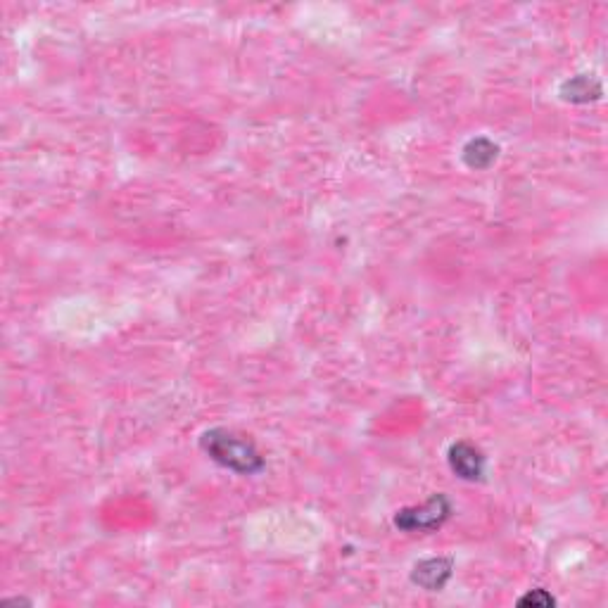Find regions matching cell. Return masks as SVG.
I'll return each mask as SVG.
<instances>
[{
	"label": "cell",
	"mask_w": 608,
	"mask_h": 608,
	"mask_svg": "<svg viewBox=\"0 0 608 608\" xmlns=\"http://www.w3.org/2000/svg\"><path fill=\"white\" fill-rule=\"evenodd\" d=\"M198 445L214 464L236 475H259L266 468L264 456L255 442L228 428H209L200 435Z\"/></svg>",
	"instance_id": "obj_1"
},
{
	"label": "cell",
	"mask_w": 608,
	"mask_h": 608,
	"mask_svg": "<svg viewBox=\"0 0 608 608\" xmlns=\"http://www.w3.org/2000/svg\"><path fill=\"white\" fill-rule=\"evenodd\" d=\"M452 511V499L445 492H435L426 504L399 509L392 523L402 532H435L452 518Z\"/></svg>",
	"instance_id": "obj_2"
},
{
	"label": "cell",
	"mask_w": 608,
	"mask_h": 608,
	"mask_svg": "<svg viewBox=\"0 0 608 608\" xmlns=\"http://www.w3.org/2000/svg\"><path fill=\"white\" fill-rule=\"evenodd\" d=\"M447 464L452 468L456 478L466 480V483H478L485 478L487 471V459L483 449H478L471 442H454L447 452Z\"/></svg>",
	"instance_id": "obj_3"
},
{
	"label": "cell",
	"mask_w": 608,
	"mask_h": 608,
	"mask_svg": "<svg viewBox=\"0 0 608 608\" xmlns=\"http://www.w3.org/2000/svg\"><path fill=\"white\" fill-rule=\"evenodd\" d=\"M454 575V559L452 556H428L414 563L411 568V582L416 587L426 589V592H442L447 582Z\"/></svg>",
	"instance_id": "obj_4"
},
{
	"label": "cell",
	"mask_w": 608,
	"mask_h": 608,
	"mask_svg": "<svg viewBox=\"0 0 608 608\" xmlns=\"http://www.w3.org/2000/svg\"><path fill=\"white\" fill-rule=\"evenodd\" d=\"M559 95L561 100H566V103L587 105L599 100L601 95H604V88H601L599 79H594L592 74H575L559 86Z\"/></svg>",
	"instance_id": "obj_5"
},
{
	"label": "cell",
	"mask_w": 608,
	"mask_h": 608,
	"mask_svg": "<svg viewBox=\"0 0 608 608\" xmlns=\"http://www.w3.org/2000/svg\"><path fill=\"white\" fill-rule=\"evenodd\" d=\"M499 157V145L485 136H475L461 148V162L473 171L490 169Z\"/></svg>",
	"instance_id": "obj_6"
},
{
	"label": "cell",
	"mask_w": 608,
	"mask_h": 608,
	"mask_svg": "<svg viewBox=\"0 0 608 608\" xmlns=\"http://www.w3.org/2000/svg\"><path fill=\"white\" fill-rule=\"evenodd\" d=\"M516 604L521 608H551V606H556V599L551 597L547 589L537 587V589H528V592H525L523 597L516 601Z\"/></svg>",
	"instance_id": "obj_7"
}]
</instances>
